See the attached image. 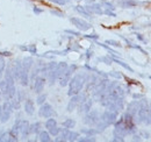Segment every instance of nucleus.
Masks as SVG:
<instances>
[{"mask_svg": "<svg viewBox=\"0 0 151 142\" xmlns=\"http://www.w3.org/2000/svg\"><path fill=\"white\" fill-rule=\"evenodd\" d=\"M87 77H88L87 72H80V73H76L75 76H72L68 84L69 85L68 96L71 97V96H75V94H78L79 92H81L86 84Z\"/></svg>", "mask_w": 151, "mask_h": 142, "instance_id": "nucleus-1", "label": "nucleus"}, {"mask_svg": "<svg viewBox=\"0 0 151 142\" xmlns=\"http://www.w3.org/2000/svg\"><path fill=\"white\" fill-rule=\"evenodd\" d=\"M13 112H14V108H13V106H12L11 101H9V100H6V101L1 105V111H0V122H2V124L7 122V121L11 119Z\"/></svg>", "mask_w": 151, "mask_h": 142, "instance_id": "nucleus-2", "label": "nucleus"}, {"mask_svg": "<svg viewBox=\"0 0 151 142\" xmlns=\"http://www.w3.org/2000/svg\"><path fill=\"white\" fill-rule=\"evenodd\" d=\"M77 69H78V65H77V64H71V65L68 67L66 71H65V72L62 75V77L58 79V80H59V85H60L62 88L68 86V84H69L71 77L73 76V73L76 72Z\"/></svg>", "mask_w": 151, "mask_h": 142, "instance_id": "nucleus-3", "label": "nucleus"}, {"mask_svg": "<svg viewBox=\"0 0 151 142\" xmlns=\"http://www.w3.org/2000/svg\"><path fill=\"white\" fill-rule=\"evenodd\" d=\"M117 115H119V112L106 109L100 114V120L104 121L107 126H111V125H114V122L117 120Z\"/></svg>", "mask_w": 151, "mask_h": 142, "instance_id": "nucleus-4", "label": "nucleus"}, {"mask_svg": "<svg viewBox=\"0 0 151 142\" xmlns=\"http://www.w3.org/2000/svg\"><path fill=\"white\" fill-rule=\"evenodd\" d=\"M100 120V113L99 111L96 109H91L90 112H87L83 119L84 124L85 125H88L91 127H94L95 125L98 124V121Z\"/></svg>", "mask_w": 151, "mask_h": 142, "instance_id": "nucleus-5", "label": "nucleus"}, {"mask_svg": "<svg viewBox=\"0 0 151 142\" xmlns=\"http://www.w3.org/2000/svg\"><path fill=\"white\" fill-rule=\"evenodd\" d=\"M70 22L75 26L77 29H79L80 32H87L92 28V25L90 22H87L86 20L80 18H70Z\"/></svg>", "mask_w": 151, "mask_h": 142, "instance_id": "nucleus-6", "label": "nucleus"}, {"mask_svg": "<svg viewBox=\"0 0 151 142\" xmlns=\"http://www.w3.org/2000/svg\"><path fill=\"white\" fill-rule=\"evenodd\" d=\"M45 77H43V76H40L38 75L37 77L32 82V89L34 90V92L35 93H42V91L44 90V85H45Z\"/></svg>", "mask_w": 151, "mask_h": 142, "instance_id": "nucleus-7", "label": "nucleus"}, {"mask_svg": "<svg viewBox=\"0 0 151 142\" xmlns=\"http://www.w3.org/2000/svg\"><path fill=\"white\" fill-rule=\"evenodd\" d=\"M38 114H40V117L47 119V118L52 117V115L55 114V111H54V107L51 106L50 104L44 103V104H42L41 107H40V109H38Z\"/></svg>", "mask_w": 151, "mask_h": 142, "instance_id": "nucleus-8", "label": "nucleus"}, {"mask_svg": "<svg viewBox=\"0 0 151 142\" xmlns=\"http://www.w3.org/2000/svg\"><path fill=\"white\" fill-rule=\"evenodd\" d=\"M86 9L91 13V14H98V15H102L104 14V7L101 6V4L99 2H92L85 6Z\"/></svg>", "mask_w": 151, "mask_h": 142, "instance_id": "nucleus-9", "label": "nucleus"}, {"mask_svg": "<svg viewBox=\"0 0 151 142\" xmlns=\"http://www.w3.org/2000/svg\"><path fill=\"white\" fill-rule=\"evenodd\" d=\"M93 106V99L92 98H87L85 101H83L80 105H79V109H78V113L79 114H86L87 112H90L92 109Z\"/></svg>", "mask_w": 151, "mask_h": 142, "instance_id": "nucleus-10", "label": "nucleus"}, {"mask_svg": "<svg viewBox=\"0 0 151 142\" xmlns=\"http://www.w3.org/2000/svg\"><path fill=\"white\" fill-rule=\"evenodd\" d=\"M20 130V135L23 138V139H27L29 135H30V124L28 120H23L21 121V125L19 127Z\"/></svg>", "mask_w": 151, "mask_h": 142, "instance_id": "nucleus-11", "label": "nucleus"}, {"mask_svg": "<svg viewBox=\"0 0 151 142\" xmlns=\"http://www.w3.org/2000/svg\"><path fill=\"white\" fill-rule=\"evenodd\" d=\"M23 109L26 112V114L28 115H33L35 113V101L30 98H27L23 103Z\"/></svg>", "mask_w": 151, "mask_h": 142, "instance_id": "nucleus-12", "label": "nucleus"}, {"mask_svg": "<svg viewBox=\"0 0 151 142\" xmlns=\"http://www.w3.org/2000/svg\"><path fill=\"white\" fill-rule=\"evenodd\" d=\"M79 106V96L75 94V96H71L70 100H69V104L66 106V111L68 112H72L75 111L77 107Z\"/></svg>", "mask_w": 151, "mask_h": 142, "instance_id": "nucleus-13", "label": "nucleus"}, {"mask_svg": "<svg viewBox=\"0 0 151 142\" xmlns=\"http://www.w3.org/2000/svg\"><path fill=\"white\" fill-rule=\"evenodd\" d=\"M138 108H139V104H138V101L135 99L134 101H132V103H129V104H128V106H127V111H126V112H128L130 115H132V117L135 118V115H137Z\"/></svg>", "mask_w": 151, "mask_h": 142, "instance_id": "nucleus-14", "label": "nucleus"}, {"mask_svg": "<svg viewBox=\"0 0 151 142\" xmlns=\"http://www.w3.org/2000/svg\"><path fill=\"white\" fill-rule=\"evenodd\" d=\"M68 67H69V64H68L66 62H59V63H57L56 68H55L54 70H55V72H56L58 79H59V78L62 77V75H63V73L66 71Z\"/></svg>", "mask_w": 151, "mask_h": 142, "instance_id": "nucleus-15", "label": "nucleus"}, {"mask_svg": "<svg viewBox=\"0 0 151 142\" xmlns=\"http://www.w3.org/2000/svg\"><path fill=\"white\" fill-rule=\"evenodd\" d=\"M21 62H22V67H23V69H26V70H28L30 72L32 70V68L34 67V59H33V57H30V56H27V57H23V59H21Z\"/></svg>", "mask_w": 151, "mask_h": 142, "instance_id": "nucleus-16", "label": "nucleus"}, {"mask_svg": "<svg viewBox=\"0 0 151 142\" xmlns=\"http://www.w3.org/2000/svg\"><path fill=\"white\" fill-rule=\"evenodd\" d=\"M138 5V1L136 0H120L119 1V6H121L122 8H134Z\"/></svg>", "mask_w": 151, "mask_h": 142, "instance_id": "nucleus-17", "label": "nucleus"}, {"mask_svg": "<svg viewBox=\"0 0 151 142\" xmlns=\"http://www.w3.org/2000/svg\"><path fill=\"white\" fill-rule=\"evenodd\" d=\"M75 11L76 12H78L80 15H83V17H85L86 19H92V14L86 9V7L85 6H81V5H78V6H75Z\"/></svg>", "mask_w": 151, "mask_h": 142, "instance_id": "nucleus-18", "label": "nucleus"}, {"mask_svg": "<svg viewBox=\"0 0 151 142\" xmlns=\"http://www.w3.org/2000/svg\"><path fill=\"white\" fill-rule=\"evenodd\" d=\"M119 36H120V37H121V38H122L123 41H126V43H127V46H128L129 48L136 49V50H139L141 53H143V54H147V51H145V50H144V49H143V48H142L141 46H137V44H134V43H132V42H130V41H129V40H128L127 37H124L123 35H119Z\"/></svg>", "mask_w": 151, "mask_h": 142, "instance_id": "nucleus-19", "label": "nucleus"}, {"mask_svg": "<svg viewBox=\"0 0 151 142\" xmlns=\"http://www.w3.org/2000/svg\"><path fill=\"white\" fill-rule=\"evenodd\" d=\"M38 141L41 142H51V135L48 130H41L38 133Z\"/></svg>", "mask_w": 151, "mask_h": 142, "instance_id": "nucleus-20", "label": "nucleus"}, {"mask_svg": "<svg viewBox=\"0 0 151 142\" xmlns=\"http://www.w3.org/2000/svg\"><path fill=\"white\" fill-rule=\"evenodd\" d=\"M112 59H113L114 63H116V64H119V65H121L122 68H124L126 70H128L129 72H134V69H132V67L129 65V64H127L126 62H123V61H121L119 57H113L112 56Z\"/></svg>", "mask_w": 151, "mask_h": 142, "instance_id": "nucleus-21", "label": "nucleus"}, {"mask_svg": "<svg viewBox=\"0 0 151 142\" xmlns=\"http://www.w3.org/2000/svg\"><path fill=\"white\" fill-rule=\"evenodd\" d=\"M95 43H96L98 46H100V47H102L104 49H106V50H107L108 53L111 54V56H113V57H119V53H117V51H115L114 49H112V48H111L109 46H107L106 43H101V42H98V41H96Z\"/></svg>", "mask_w": 151, "mask_h": 142, "instance_id": "nucleus-22", "label": "nucleus"}, {"mask_svg": "<svg viewBox=\"0 0 151 142\" xmlns=\"http://www.w3.org/2000/svg\"><path fill=\"white\" fill-rule=\"evenodd\" d=\"M42 124L40 121H35L30 125V134H38L42 129Z\"/></svg>", "mask_w": 151, "mask_h": 142, "instance_id": "nucleus-23", "label": "nucleus"}, {"mask_svg": "<svg viewBox=\"0 0 151 142\" xmlns=\"http://www.w3.org/2000/svg\"><path fill=\"white\" fill-rule=\"evenodd\" d=\"M80 133L81 134H85V135H88V136H95L96 134H99L95 128H83L80 130Z\"/></svg>", "mask_w": 151, "mask_h": 142, "instance_id": "nucleus-24", "label": "nucleus"}, {"mask_svg": "<svg viewBox=\"0 0 151 142\" xmlns=\"http://www.w3.org/2000/svg\"><path fill=\"white\" fill-rule=\"evenodd\" d=\"M54 126H57L56 119H54L52 117L47 118V120H45V122H44V127H45L47 129H50V128H51V127H54Z\"/></svg>", "mask_w": 151, "mask_h": 142, "instance_id": "nucleus-25", "label": "nucleus"}, {"mask_svg": "<svg viewBox=\"0 0 151 142\" xmlns=\"http://www.w3.org/2000/svg\"><path fill=\"white\" fill-rule=\"evenodd\" d=\"M63 127H65V128H69V129H72V128H75L76 126V121L73 119H65L64 121H63Z\"/></svg>", "mask_w": 151, "mask_h": 142, "instance_id": "nucleus-26", "label": "nucleus"}, {"mask_svg": "<svg viewBox=\"0 0 151 142\" xmlns=\"http://www.w3.org/2000/svg\"><path fill=\"white\" fill-rule=\"evenodd\" d=\"M78 138H79V133H78V132H75V130H72V129H70L69 135H68V141H70V142L77 141Z\"/></svg>", "mask_w": 151, "mask_h": 142, "instance_id": "nucleus-27", "label": "nucleus"}, {"mask_svg": "<svg viewBox=\"0 0 151 142\" xmlns=\"http://www.w3.org/2000/svg\"><path fill=\"white\" fill-rule=\"evenodd\" d=\"M101 4V6L105 8V9H109V11H115V6H114L112 2H109V1H106V0H104V1H101L100 2Z\"/></svg>", "mask_w": 151, "mask_h": 142, "instance_id": "nucleus-28", "label": "nucleus"}, {"mask_svg": "<svg viewBox=\"0 0 151 142\" xmlns=\"http://www.w3.org/2000/svg\"><path fill=\"white\" fill-rule=\"evenodd\" d=\"M98 61L99 62H104L105 64H107V65H111L112 64V62H113V59H112V56L109 55V56H102V57H99L98 58Z\"/></svg>", "mask_w": 151, "mask_h": 142, "instance_id": "nucleus-29", "label": "nucleus"}, {"mask_svg": "<svg viewBox=\"0 0 151 142\" xmlns=\"http://www.w3.org/2000/svg\"><path fill=\"white\" fill-rule=\"evenodd\" d=\"M9 136H12V138H19V135H20V130H19V128L18 127H15V126H13L9 130Z\"/></svg>", "mask_w": 151, "mask_h": 142, "instance_id": "nucleus-30", "label": "nucleus"}, {"mask_svg": "<svg viewBox=\"0 0 151 142\" xmlns=\"http://www.w3.org/2000/svg\"><path fill=\"white\" fill-rule=\"evenodd\" d=\"M45 100H47V94L45 93H40L37 96V98H36V104L41 106L42 104L45 103Z\"/></svg>", "mask_w": 151, "mask_h": 142, "instance_id": "nucleus-31", "label": "nucleus"}, {"mask_svg": "<svg viewBox=\"0 0 151 142\" xmlns=\"http://www.w3.org/2000/svg\"><path fill=\"white\" fill-rule=\"evenodd\" d=\"M48 132H49V134H50L51 136H57V135L59 134V132H60V127L54 126V127H51L50 129H48Z\"/></svg>", "mask_w": 151, "mask_h": 142, "instance_id": "nucleus-32", "label": "nucleus"}, {"mask_svg": "<svg viewBox=\"0 0 151 142\" xmlns=\"http://www.w3.org/2000/svg\"><path fill=\"white\" fill-rule=\"evenodd\" d=\"M78 142H94L95 141V138L94 136H88V135H85V136H79L78 138Z\"/></svg>", "mask_w": 151, "mask_h": 142, "instance_id": "nucleus-33", "label": "nucleus"}, {"mask_svg": "<svg viewBox=\"0 0 151 142\" xmlns=\"http://www.w3.org/2000/svg\"><path fill=\"white\" fill-rule=\"evenodd\" d=\"M27 51L30 53L32 55H37V48H36V44H29L27 46Z\"/></svg>", "mask_w": 151, "mask_h": 142, "instance_id": "nucleus-34", "label": "nucleus"}, {"mask_svg": "<svg viewBox=\"0 0 151 142\" xmlns=\"http://www.w3.org/2000/svg\"><path fill=\"white\" fill-rule=\"evenodd\" d=\"M8 138H9V132L5 130L0 136V142H8Z\"/></svg>", "mask_w": 151, "mask_h": 142, "instance_id": "nucleus-35", "label": "nucleus"}, {"mask_svg": "<svg viewBox=\"0 0 151 142\" xmlns=\"http://www.w3.org/2000/svg\"><path fill=\"white\" fill-rule=\"evenodd\" d=\"M108 76L114 77V78H116V79H121V78L123 77V75H122L121 72H119V71H112V72L108 73Z\"/></svg>", "mask_w": 151, "mask_h": 142, "instance_id": "nucleus-36", "label": "nucleus"}, {"mask_svg": "<svg viewBox=\"0 0 151 142\" xmlns=\"http://www.w3.org/2000/svg\"><path fill=\"white\" fill-rule=\"evenodd\" d=\"M105 43H106V44H109V46H112V47H121V43L117 42V41H115V40H106Z\"/></svg>", "mask_w": 151, "mask_h": 142, "instance_id": "nucleus-37", "label": "nucleus"}, {"mask_svg": "<svg viewBox=\"0 0 151 142\" xmlns=\"http://www.w3.org/2000/svg\"><path fill=\"white\" fill-rule=\"evenodd\" d=\"M47 1H50L52 4H56V5H59V6H64L69 2V0H47Z\"/></svg>", "mask_w": 151, "mask_h": 142, "instance_id": "nucleus-38", "label": "nucleus"}, {"mask_svg": "<svg viewBox=\"0 0 151 142\" xmlns=\"http://www.w3.org/2000/svg\"><path fill=\"white\" fill-rule=\"evenodd\" d=\"M64 33H66V34H71V35L76 36V37L81 36L80 32H75V30H71V29H65V30H64Z\"/></svg>", "mask_w": 151, "mask_h": 142, "instance_id": "nucleus-39", "label": "nucleus"}, {"mask_svg": "<svg viewBox=\"0 0 151 142\" xmlns=\"http://www.w3.org/2000/svg\"><path fill=\"white\" fill-rule=\"evenodd\" d=\"M112 141L113 142H123L124 141V139H123V136H121V135H119V134H114V138L112 139Z\"/></svg>", "mask_w": 151, "mask_h": 142, "instance_id": "nucleus-40", "label": "nucleus"}, {"mask_svg": "<svg viewBox=\"0 0 151 142\" xmlns=\"http://www.w3.org/2000/svg\"><path fill=\"white\" fill-rule=\"evenodd\" d=\"M85 38H90V40H94V41H96L98 38H99V35L98 34H95V33H93V34H86V35H83Z\"/></svg>", "mask_w": 151, "mask_h": 142, "instance_id": "nucleus-41", "label": "nucleus"}, {"mask_svg": "<svg viewBox=\"0 0 151 142\" xmlns=\"http://www.w3.org/2000/svg\"><path fill=\"white\" fill-rule=\"evenodd\" d=\"M56 65H57V62H50V63H47V69H48V71L54 70V69L56 68Z\"/></svg>", "mask_w": 151, "mask_h": 142, "instance_id": "nucleus-42", "label": "nucleus"}, {"mask_svg": "<svg viewBox=\"0 0 151 142\" xmlns=\"http://www.w3.org/2000/svg\"><path fill=\"white\" fill-rule=\"evenodd\" d=\"M104 14H106V15H108V17H112V18H115V17H116V13H115L114 11H109V9H105V11H104Z\"/></svg>", "mask_w": 151, "mask_h": 142, "instance_id": "nucleus-43", "label": "nucleus"}, {"mask_svg": "<svg viewBox=\"0 0 151 142\" xmlns=\"http://www.w3.org/2000/svg\"><path fill=\"white\" fill-rule=\"evenodd\" d=\"M50 13H51L52 15L59 17V18H63V17H64V14H63L62 12H59V11H56V9H51V11H50Z\"/></svg>", "mask_w": 151, "mask_h": 142, "instance_id": "nucleus-44", "label": "nucleus"}, {"mask_svg": "<svg viewBox=\"0 0 151 142\" xmlns=\"http://www.w3.org/2000/svg\"><path fill=\"white\" fill-rule=\"evenodd\" d=\"M0 56H2V57H11L12 53L7 51V50H0Z\"/></svg>", "mask_w": 151, "mask_h": 142, "instance_id": "nucleus-45", "label": "nucleus"}, {"mask_svg": "<svg viewBox=\"0 0 151 142\" xmlns=\"http://www.w3.org/2000/svg\"><path fill=\"white\" fill-rule=\"evenodd\" d=\"M33 12H34V14L40 15V14L43 13V9H42V8H38V7H36V6H34V7H33Z\"/></svg>", "mask_w": 151, "mask_h": 142, "instance_id": "nucleus-46", "label": "nucleus"}, {"mask_svg": "<svg viewBox=\"0 0 151 142\" xmlns=\"http://www.w3.org/2000/svg\"><path fill=\"white\" fill-rule=\"evenodd\" d=\"M92 56H93V51H92L91 49H87V50H86V54H85V57H86V59H90Z\"/></svg>", "mask_w": 151, "mask_h": 142, "instance_id": "nucleus-47", "label": "nucleus"}, {"mask_svg": "<svg viewBox=\"0 0 151 142\" xmlns=\"http://www.w3.org/2000/svg\"><path fill=\"white\" fill-rule=\"evenodd\" d=\"M135 35H136V37H137V40H138V41H142V42H147V41H145V38L142 36V34H139V33H135Z\"/></svg>", "mask_w": 151, "mask_h": 142, "instance_id": "nucleus-48", "label": "nucleus"}, {"mask_svg": "<svg viewBox=\"0 0 151 142\" xmlns=\"http://www.w3.org/2000/svg\"><path fill=\"white\" fill-rule=\"evenodd\" d=\"M132 98H134V99H141V98H143V94H139V93H134V94H132Z\"/></svg>", "mask_w": 151, "mask_h": 142, "instance_id": "nucleus-49", "label": "nucleus"}, {"mask_svg": "<svg viewBox=\"0 0 151 142\" xmlns=\"http://www.w3.org/2000/svg\"><path fill=\"white\" fill-rule=\"evenodd\" d=\"M134 138H132V141H141V135H136V134H132Z\"/></svg>", "mask_w": 151, "mask_h": 142, "instance_id": "nucleus-50", "label": "nucleus"}, {"mask_svg": "<svg viewBox=\"0 0 151 142\" xmlns=\"http://www.w3.org/2000/svg\"><path fill=\"white\" fill-rule=\"evenodd\" d=\"M4 132H5V129H4L2 127H0V136H1V134H2Z\"/></svg>", "mask_w": 151, "mask_h": 142, "instance_id": "nucleus-51", "label": "nucleus"}, {"mask_svg": "<svg viewBox=\"0 0 151 142\" xmlns=\"http://www.w3.org/2000/svg\"><path fill=\"white\" fill-rule=\"evenodd\" d=\"M2 100V93H1V91H0V101Z\"/></svg>", "mask_w": 151, "mask_h": 142, "instance_id": "nucleus-52", "label": "nucleus"}, {"mask_svg": "<svg viewBox=\"0 0 151 142\" xmlns=\"http://www.w3.org/2000/svg\"><path fill=\"white\" fill-rule=\"evenodd\" d=\"M2 77H4V73H2V72H0V79H1Z\"/></svg>", "mask_w": 151, "mask_h": 142, "instance_id": "nucleus-53", "label": "nucleus"}, {"mask_svg": "<svg viewBox=\"0 0 151 142\" xmlns=\"http://www.w3.org/2000/svg\"><path fill=\"white\" fill-rule=\"evenodd\" d=\"M149 107H150V112H151V104H150V105H149Z\"/></svg>", "mask_w": 151, "mask_h": 142, "instance_id": "nucleus-54", "label": "nucleus"}, {"mask_svg": "<svg viewBox=\"0 0 151 142\" xmlns=\"http://www.w3.org/2000/svg\"><path fill=\"white\" fill-rule=\"evenodd\" d=\"M76 1H83V0H76Z\"/></svg>", "mask_w": 151, "mask_h": 142, "instance_id": "nucleus-55", "label": "nucleus"}, {"mask_svg": "<svg viewBox=\"0 0 151 142\" xmlns=\"http://www.w3.org/2000/svg\"><path fill=\"white\" fill-rule=\"evenodd\" d=\"M149 79H151V76H149Z\"/></svg>", "mask_w": 151, "mask_h": 142, "instance_id": "nucleus-56", "label": "nucleus"}, {"mask_svg": "<svg viewBox=\"0 0 151 142\" xmlns=\"http://www.w3.org/2000/svg\"><path fill=\"white\" fill-rule=\"evenodd\" d=\"M0 111H1V105H0Z\"/></svg>", "mask_w": 151, "mask_h": 142, "instance_id": "nucleus-57", "label": "nucleus"}]
</instances>
